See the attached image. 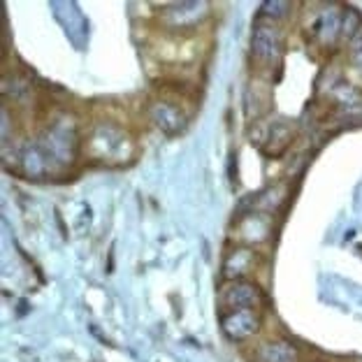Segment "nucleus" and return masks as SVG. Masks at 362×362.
I'll list each match as a JSON object with an SVG mask.
<instances>
[{
  "label": "nucleus",
  "mask_w": 362,
  "mask_h": 362,
  "mask_svg": "<svg viewBox=\"0 0 362 362\" xmlns=\"http://www.w3.org/2000/svg\"><path fill=\"white\" fill-rule=\"evenodd\" d=\"M37 144H40V149L45 151L52 172L59 168L72 165L79 151V133H77L75 121L68 117L54 119L45 128V133L40 135Z\"/></svg>",
  "instance_id": "f257e3e1"
},
{
  "label": "nucleus",
  "mask_w": 362,
  "mask_h": 362,
  "mask_svg": "<svg viewBox=\"0 0 362 362\" xmlns=\"http://www.w3.org/2000/svg\"><path fill=\"white\" fill-rule=\"evenodd\" d=\"M86 153L93 160L105 163V165H119L123 160H130L133 142L121 128L112 126V123H103V126H95L93 133L88 135Z\"/></svg>",
  "instance_id": "f03ea898"
},
{
  "label": "nucleus",
  "mask_w": 362,
  "mask_h": 362,
  "mask_svg": "<svg viewBox=\"0 0 362 362\" xmlns=\"http://www.w3.org/2000/svg\"><path fill=\"white\" fill-rule=\"evenodd\" d=\"M265 293L258 284L242 279V281H228L218 293V307L223 311H240V309H265Z\"/></svg>",
  "instance_id": "7ed1b4c3"
},
{
  "label": "nucleus",
  "mask_w": 362,
  "mask_h": 362,
  "mask_svg": "<svg viewBox=\"0 0 362 362\" xmlns=\"http://www.w3.org/2000/svg\"><path fill=\"white\" fill-rule=\"evenodd\" d=\"M209 16V3L195 0V3H172L163 7L158 19L170 30H191Z\"/></svg>",
  "instance_id": "20e7f679"
},
{
  "label": "nucleus",
  "mask_w": 362,
  "mask_h": 362,
  "mask_svg": "<svg viewBox=\"0 0 362 362\" xmlns=\"http://www.w3.org/2000/svg\"><path fill=\"white\" fill-rule=\"evenodd\" d=\"M262 327V309H240L221 314V330L230 341H246Z\"/></svg>",
  "instance_id": "39448f33"
},
{
  "label": "nucleus",
  "mask_w": 362,
  "mask_h": 362,
  "mask_svg": "<svg viewBox=\"0 0 362 362\" xmlns=\"http://www.w3.org/2000/svg\"><path fill=\"white\" fill-rule=\"evenodd\" d=\"M281 54V35L269 21H258L251 35V56L260 65H269Z\"/></svg>",
  "instance_id": "423d86ee"
},
{
  "label": "nucleus",
  "mask_w": 362,
  "mask_h": 362,
  "mask_svg": "<svg viewBox=\"0 0 362 362\" xmlns=\"http://www.w3.org/2000/svg\"><path fill=\"white\" fill-rule=\"evenodd\" d=\"M260 267V253L251 246H240L230 251L223 260V279L226 281H242Z\"/></svg>",
  "instance_id": "0eeeda50"
},
{
  "label": "nucleus",
  "mask_w": 362,
  "mask_h": 362,
  "mask_svg": "<svg viewBox=\"0 0 362 362\" xmlns=\"http://www.w3.org/2000/svg\"><path fill=\"white\" fill-rule=\"evenodd\" d=\"M149 117L165 135H181L188 128V117L181 112V107L168 100H156L149 105Z\"/></svg>",
  "instance_id": "6e6552de"
},
{
  "label": "nucleus",
  "mask_w": 362,
  "mask_h": 362,
  "mask_svg": "<svg viewBox=\"0 0 362 362\" xmlns=\"http://www.w3.org/2000/svg\"><path fill=\"white\" fill-rule=\"evenodd\" d=\"M19 163H21L23 175L30 177V179H40V177H45V175H49V172H52L45 151L40 149L37 139H33V142H26V144L21 146Z\"/></svg>",
  "instance_id": "1a4fd4ad"
},
{
  "label": "nucleus",
  "mask_w": 362,
  "mask_h": 362,
  "mask_svg": "<svg viewBox=\"0 0 362 362\" xmlns=\"http://www.w3.org/2000/svg\"><path fill=\"white\" fill-rule=\"evenodd\" d=\"M300 353L291 341H265L253 353V362H298Z\"/></svg>",
  "instance_id": "9d476101"
},
{
  "label": "nucleus",
  "mask_w": 362,
  "mask_h": 362,
  "mask_svg": "<svg viewBox=\"0 0 362 362\" xmlns=\"http://www.w3.org/2000/svg\"><path fill=\"white\" fill-rule=\"evenodd\" d=\"M339 19H341V12L337 10V7H327V10L318 14V19L314 21L311 30L316 33L320 42L332 45L339 40Z\"/></svg>",
  "instance_id": "9b49d317"
},
{
  "label": "nucleus",
  "mask_w": 362,
  "mask_h": 362,
  "mask_svg": "<svg viewBox=\"0 0 362 362\" xmlns=\"http://www.w3.org/2000/svg\"><path fill=\"white\" fill-rule=\"evenodd\" d=\"M295 135V130H293V123H288V121H276L274 126H269L267 130V146L262 151L269 153L274 151V144H279V156H281L286 149H288V144H291V139Z\"/></svg>",
  "instance_id": "f8f14e48"
},
{
  "label": "nucleus",
  "mask_w": 362,
  "mask_h": 362,
  "mask_svg": "<svg viewBox=\"0 0 362 362\" xmlns=\"http://www.w3.org/2000/svg\"><path fill=\"white\" fill-rule=\"evenodd\" d=\"M362 28V16L356 7L346 5L341 10V19H339V40L344 42H351L353 37H356V33Z\"/></svg>",
  "instance_id": "ddd939ff"
},
{
  "label": "nucleus",
  "mask_w": 362,
  "mask_h": 362,
  "mask_svg": "<svg viewBox=\"0 0 362 362\" xmlns=\"http://www.w3.org/2000/svg\"><path fill=\"white\" fill-rule=\"evenodd\" d=\"M291 7L293 5L286 3V0H267V3L260 5V16H265L269 21H281L291 14Z\"/></svg>",
  "instance_id": "4468645a"
},
{
  "label": "nucleus",
  "mask_w": 362,
  "mask_h": 362,
  "mask_svg": "<svg viewBox=\"0 0 362 362\" xmlns=\"http://www.w3.org/2000/svg\"><path fill=\"white\" fill-rule=\"evenodd\" d=\"M349 59H351L353 65H356V68L362 70V28L356 33V37L349 42Z\"/></svg>",
  "instance_id": "2eb2a0df"
}]
</instances>
